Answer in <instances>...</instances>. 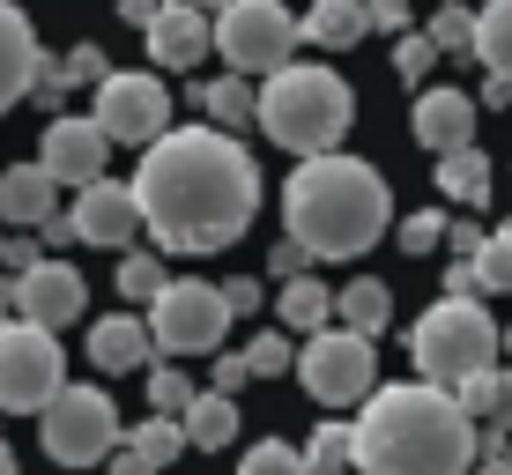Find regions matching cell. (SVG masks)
<instances>
[{
	"mask_svg": "<svg viewBox=\"0 0 512 475\" xmlns=\"http://www.w3.org/2000/svg\"><path fill=\"white\" fill-rule=\"evenodd\" d=\"M141 231L164 253H216L260 216V164L238 149V134L216 127H171L134 164Z\"/></svg>",
	"mask_w": 512,
	"mask_h": 475,
	"instance_id": "1",
	"label": "cell"
},
{
	"mask_svg": "<svg viewBox=\"0 0 512 475\" xmlns=\"http://www.w3.org/2000/svg\"><path fill=\"white\" fill-rule=\"evenodd\" d=\"M349 468L357 475H468L475 424L438 386H379L349 424Z\"/></svg>",
	"mask_w": 512,
	"mask_h": 475,
	"instance_id": "2",
	"label": "cell"
},
{
	"mask_svg": "<svg viewBox=\"0 0 512 475\" xmlns=\"http://www.w3.org/2000/svg\"><path fill=\"white\" fill-rule=\"evenodd\" d=\"M394 201H386V179L364 156H312V164L290 171L282 186V223L290 238L305 245L312 260H349V253H372Z\"/></svg>",
	"mask_w": 512,
	"mask_h": 475,
	"instance_id": "3",
	"label": "cell"
},
{
	"mask_svg": "<svg viewBox=\"0 0 512 475\" xmlns=\"http://www.w3.org/2000/svg\"><path fill=\"white\" fill-rule=\"evenodd\" d=\"M349 119H357V97H349V82L320 60H290L282 75L260 82V104H253V127L268 134L275 149H290L297 164L334 156L342 134H349Z\"/></svg>",
	"mask_w": 512,
	"mask_h": 475,
	"instance_id": "4",
	"label": "cell"
},
{
	"mask_svg": "<svg viewBox=\"0 0 512 475\" xmlns=\"http://www.w3.org/2000/svg\"><path fill=\"white\" fill-rule=\"evenodd\" d=\"M490 357H498V327H490L483 305L446 297V305H431L416 320V372H423V386H438V394H453L461 379L490 372Z\"/></svg>",
	"mask_w": 512,
	"mask_h": 475,
	"instance_id": "5",
	"label": "cell"
},
{
	"mask_svg": "<svg viewBox=\"0 0 512 475\" xmlns=\"http://www.w3.org/2000/svg\"><path fill=\"white\" fill-rule=\"evenodd\" d=\"M208 45H223V67H231L238 82H268L290 67L297 52V15L282 8V0H231V8L208 23Z\"/></svg>",
	"mask_w": 512,
	"mask_h": 475,
	"instance_id": "6",
	"label": "cell"
},
{
	"mask_svg": "<svg viewBox=\"0 0 512 475\" xmlns=\"http://www.w3.org/2000/svg\"><path fill=\"white\" fill-rule=\"evenodd\" d=\"M38 431H45V453L60 468H90V461L119 453V409L104 386H60L38 409Z\"/></svg>",
	"mask_w": 512,
	"mask_h": 475,
	"instance_id": "7",
	"label": "cell"
},
{
	"mask_svg": "<svg viewBox=\"0 0 512 475\" xmlns=\"http://www.w3.org/2000/svg\"><path fill=\"white\" fill-rule=\"evenodd\" d=\"M297 379H305L312 401L327 409H349V401H372L379 394V349L349 327H320L305 349H297Z\"/></svg>",
	"mask_w": 512,
	"mask_h": 475,
	"instance_id": "8",
	"label": "cell"
},
{
	"mask_svg": "<svg viewBox=\"0 0 512 475\" xmlns=\"http://www.w3.org/2000/svg\"><path fill=\"white\" fill-rule=\"evenodd\" d=\"M67 386V357L45 327L30 320H0V409L8 416H38L52 394Z\"/></svg>",
	"mask_w": 512,
	"mask_h": 475,
	"instance_id": "9",
	"label": "cell"
},
{
	"mask_svg": "<svg viewBox=\"0 0 512 475\" xmlns=\"http://www.w3.org/2000/svg\"><path fill=\"white\" fill-rule=\"evenodd\" d=\"M223 327H231V305H223L216 283H164V297L149 305V342L164 349V357H201V349L223 342Z\"/></svg>",
	"mask_w": 512,
	"mask_h": 475,
	"instance_id": "10",
	"label": "cell"
},
{
	"mask_svg": "<svg viewBox=\"0 0 512 475\" xmlns=\"http://www.w3.org/2000/svg\"><path fill=\"white\" fill-rule=\"evenodd\" d=\"M97 127H104V142H127V149H149L156 134H171V90H164V75H104L97 82Z\"/></svg>",
	"mask_w": 512,
	"mask_h": 475,
	"instance_id": "11",
	"label": "cell"
},
{
	"mask_svg": "<svg viewBox=\"0 0 512 475\" xmlns=\"http://www.w3.org/2000/svg\"><path fill=\"white\" fill-rule=\"evenodd\" d=\"M104 156H112V142H104L97 119H90V112H60V119L45 127L38 171H45L52 186H75V193H82V186L104 179Z\"/></svg>",
	"mask_w": 512,
	"mask_h": 475,
	"instance_id": "12",
	"label": "cell"
},
{
	"mask_svg": "<svg viewBox=\"0 0 512 475\" xmlns=\"http://www.w3.org/2000/svg\"><path fill=\"white\" fill-rule=\"evenodd\" d=\"M67 231H75V245H112V253H127V245L141 238L134 186H119V179L82 186V193H75V208H67Z\"/></svg>",
	"mask_w": 512,
	"mask_h": 475,
	"instance_id": "13",
	"label": "cell"
},
{
	"mask_svg": "<svg viewBox=\"0 0 512 475\" xmlns=\"http://www.w3.org/2000/svg\"><path fill=\"white\" fill-rule=\"evenodd\" d=\"M82 297H90V283H82L67 260H38V268L15 275V320L60 334L67 320H82Z\"/></svg>",
	"mask_w": 512,
	"mask_h": 475,
	"instance_id": "14",
	"label": "cell"
},
{
	"mask_svg": "<svg viewBox=\"0 0 512 475\" xmlns=\"http://www.w3.org/2000/svg\"><path fill=\"white\" fill-rule=\"evenodd\" d=\"M45 75V52H38V30L15 0H0V112H15Z\"/></svg>",
	"mask_w": 512,
	"mask_h": 475,
	"instance_id": "15",
	"label": "cell"
},
{
	"mask_svg": "<svg viewBox=\"0 0 512 475\" xmlns=\"http://www.w3.org/2000/svg\"><path fill=\"white\" fill-rule=\"evenodd\" d=\"M416 142L431 156L475 149V97L468 90H423L416 97Z\"/></svg>",
	"mask_w": 512,
	"mask_h": 475,
	"instance_id": "16",
	"label": "cell"
},
{
	"mask_svg": "<svg viewBox=\"0 0 512 475\" xmlns=\"http://www.w3.org/2000/svg\"><path fill=\"white\" fill-rule=\"evenodd\" d=\"M52 216H60V186H52L38 164L0 171V223H8V231H45Z\"/></svg>",
	"mask_w": 512,
	"mask_h": 475,
	"instance_id": "17",
	"label": "cell"
},
{
	"mask_svg": "<svg viewBox=\"0 0 512 475\" xmlns=\"http://www.w3.org/2000/svg\"><path fill=\"white\" fill-rule=\"evenodd\" d=\"M149 60H164V67H193L208 52V15L201 8H186V0H164V15H156L149 30Z\"/></svg>",
	"mask_w": 512,
	"mask_h": 475,
	"instance_id": "18",
	"label": "cell"
},
{
	"mask_svg": "<svg viewBox=\"0 0 512 475\" xmlns=\"http://www.w3.org/2000/svg\"><path fill=\"white\" fill-rule=\"evenodd\" d=\"M149 320H134V312H104L90 327V364L97 372H141L149 364Z\"/></svg>",
	"mask_w": 512,
	"mask_h": 475,
	"instance_id": "19",
	"label": "cell"
},
{
	"mask_svg": "<svg viewBox=\"0 0 512 475\" xmlns=\"http://www.w3.org/2000/svg\"><path fill=\"white\" fill-rule=\"evenodd\" d=\"M372 30V15H364V0H312V15L297 23V38H312L320 52H349Z\"/></svg>",
	"mask_w": 512,
	"mask_h": 475,
	"instance_id": "20",
	"label": "cell"
},
{
	"mask_svg": "<svg viewBox=\"0 0 512 475\" xmlns=\"http://www.w3.org/2000/svg\"><path fill=\"white\" fill-rule=\"evenodd\" d=\"M453 409L468 416V424H498L505 438H512V372H475V379H461L453 386Z\"/></svg>",
	"mask_w": 512,
	"mask_h": 475,
	"instance_id": "21",
	"label": "cell"
},
{
	"mask_svg": "<svg viewBox=\"0 0 512 475\" xmlns=\"http://www.w3.org/2000/svg\"><path fill=\"white\" fill-rule=\"evenodd\" d=\"M275 312H282V334H320V327H334V290L327 283H312V275H297V283H282V297H275Z\"/></svg>",
	"mask_w": 512,
	"mask_h": 475,
	"instance_id": "22",
	"label": "cell"
},
{
	"mask_svg": "<svg viewBox=\"0 0 512 475\" xmlns=\"http://www.w3.org/2000/svg\"><path fill=\"white\" fill-rule=\"evenodd\" d=\"M386 320H394V297H386V283H372V275H357V283L334 297V327L364 334V342H372V334H379Z\"/></svg>",
	"mask_w": 512,
	"mask_h": 475,
	"instance_id": "23",
	"label": "cell"
},
{
	"mask_svg": "<svg viewBox=\"0 0 512 475\" xmlns=\"http://www.w3.org/2000/svg\"><path fill=\"white\" fill-rule=\"evenodd\" d=\"M179 431H186V446L223 453V446L238 438V401H223V394H193V409L179 416Z\"/></svg>",
	"mask_w": 512,
	"mask_h": 475,
	"instance_id": "24",
	"label": "cell"
},
{
	"mask_svg": "<svg viewBox=\"0 0 512 475\" xmlns=\"http://www.w3.org/2000/svg\"><path fill=\"white\" fill-rule=\"evenodd\" d=\"M438 193H446V201H461V208H483V201H490V156H483V149L438 156Z\"/></svg>",
	"mask_w": 512,
	"mask_h": 475,
	"instance_id": "25",
	"label": "cell"
},
{
	"mask_svg": "<svg viewBox=\"0 0 512 475\" xmlns=\"http://www.w3.org/2000/svg\"><path fill=\"white\" fill-rule=\"evenodd\" d=\"M475 60L498 82H512V0H490V8L475 15Z\"/></svg>",
	"mask_w": 512,
	"mask_h": 475,
	"instance_id": "26",
	"label": "cell"
},
{
	"mask_svg": "<svg viewBox=\"0 0 512 475\" xmlns=\"http://www.w3.org/2000/svg\"><path fill=\"white\" fill-rule=\"evenodd\" d=\"M253 104H260V90H245L238 75H223V82H208V90H201V112L216 119V134L245 127V119H253Z\"/></svg>",
	"mask_w": 512,
	"mask_h": 475,
	"instance_id": "27",
	"label": "cell"
},
{
	"mask_svg": "<svg viewBox=\"0 0 512 475\" xmlns=\"http://www.w3.org/2000/svg\"><path fill=\"white\" fill-rule=\"evenodd\" d=\"M127 453H141V461H149L156 475H164V468H171V461H179V453H186V431L171 424V416H149V424H134Z\"/></svg>",
	"mask_w": 512,
	"mask_h": 475,
	"instance_id": "28",
	"label": "cell"
},
{
	"mask_svg": "<svg viewBox=\"0 0 512 475\" xmlns=\"http://www.w3.org/2000/svg\"><path fill=\"white\" fill-rule=\"evenodd\" d=\"M475 283L512 297V223H498V231H483V253H475Z\"/></svg>",
	"mask_w": 512,
	"mask_h": 475,
	"instance_id": "29",
	"label": "cell"
},
{
	"mask_svg": "<svg viewBox=\"0 0 512 475\" xmlns=\"http://www.w3.org/2000/svg\"><path fill=\"white\" fill-rule=\"evenodd\" d=\"M164 283H171V275H164L156 253H127V260H119V297H134V305H156Z\"/></svg>",
	"mask_w": 512,
	"mask_h": 475,
	"instance_id": "30",
	"label": "cell"
},
{
	"mask_svg": "<svg viewBox=\"0 0 512 475\" xmlns=\"http://www.w3.org/2000/svg\"><path fill=\"white\" fill-rule=\"evenodd\" d=\"M423 38H431V52H475V15L461 8V0H446V8L431 15Z\"/></svg>",
	"mask_w": 512,
	"mask_h": 475,
	"instance_id": "31",
	"label": "cell"
},
{
	"mask_svg": "<svg viewBox=\"0 0 512 475\" xmlns=\"http://www.w3.org/2000/svg\"><path fill=\"white\" fill-rule=\"evenodd\" d=\"M349 468V424H320L305 446V475H342Z\"/></svg>",
	"mask_w": 512,
	"mask_h": 475,
	"instance_id": "32",
	"label": "cell"
},
{
	"mask_svg": "<svg viewBox=\"0 0 512 475\" xmlns=\"http://www.w3.org/2000/svg\"><path fill=\"white\" fill-rule=\"evenodd\" d=\"M238 475H305V453L282 446V438H260V446H245Z\"/></svg>",
	"mask_w": 512,
	"mask_h": 475,
	"instance_id": "33",
	"label": "cell"
},
{
	"mask_svg": "<svg viewBox=\"0 0 512 475\" xmlns=\"http://www.w3.org/2000/svg\"><path fill=\"white\" fill-rule=\"evenodd\" d=\"M282 364H297L290 334H282V327H268V334H253V349H245V372H253V379H275Z\"/></svg>",
	"mask_w": 512,
	"mask_h": 475,
	"instance_id": "34",
	"label": "cell"
},
{
	"mask_svg": "<svg viewBox=\"0 0 512 475\" xmlns=\"http://www.w3.org/2000/svg\"><path fill=\"white\" fill-rule=\"evenodd\" d=\"M149 409L179 424V416L193 409V386H186V372H171V364H164V372H149Z\"/></svg>",
	"mask_w": 512,
	"mask_h": 475,
	"instance_id": "35",
	"label": "cell"
},
{
	"mask_svg": "<svg viewBox=\"0 0 512 475\" xmlns=\"http://www.w3.org/2000/svg\"><path fill=\"white\" fill-rule=\"evenodd\" d=\"M438 238H446V216H438V208H416V216H401V253H431Z\"/></svg>",
	"mask_w": 512,
	"mask_h": 475,
	"instance_id": "36",
	"label": "cell"
},
{
	"mask_svg": "<svg viewBox=\"0 0 512 475\" xmlns=\"http://www.w3.org/2000/svg\"><path fill=\"white\" fill-rule=\"evenodd\" d=\"M431 60H438L431 38H409V30L394 38V75H401V82H423V75H431Z\"/></svg>",
	"mask_w": 512,
	"mask_h": 475,
	"instance_id": "37",
	"label": "cell"
},
{
	"mask_svg": "<svg viewBox=\"0 0 512 475\" xmlns=\"http://www.w3.org/2000/svg\"><path fill=\"white\" fill-rule=\"evenodd\" d=\"M446 297H461V305H483V283H475V260H453V268H446Z\"/></svg>",
	"mask_w": 512,
	"mask_h": 475,
	"instance_id": "38",
	"label": "cell"
},
{
	"mask_svg": "<svg viewBox=\"0 0 512 475\" xmlns=\"http://www.w3.org/2000/svg\"><path fill=\"white\" fill-rule=\"evenodd\" d=\"M223 305H231V320L260 312V283H253V275H231V283H223Z\"/></svg>",
	"mask_w": 512,
	"mask_h": 475,
	"instance_id": "39",
	"label": "cell"
},
{
	"mask_svg": "<svg viewBox=\"0 0 512 475\" xmlns=\"http://www.w3.org/2000/svg\"><path fill=\"white\" fill-rule=\"evenodd\" d=\"M245 379H253V372H245V349H238V357H216V386H208V394L238 401V386H245Z\"/></svg>",
	"mask_w": 512,
	"mask_h": 475,
	"instance_id": "40",
	"label": "cell"
},
{
	"mask_svg": "<svg viewBox=\"0 0 512 475\" xmlns=\"http://www.w3.org/2000/svg\"><path fill=\"white\" fill-rule=\"evenodd\" d=\"M305 268H312V253H305L297 238H282V245H275V275H282V283H297Z\"/></svg>",
	"mask_w": 512,
	"mask_h": 475,
	"instance_id": "41",
	"label": "cell"
},
{
	"mask_svg": "<svg viewBox=\"0 0 512 475\" xmlns=\"http://www.w3.org/2000/svg\"><path fill=\"white\" fill-rule=\"evenodd\" d=\"M364 15H372V30H394V38H401V23H409V0H364Z\"/></svg>",
	"mask_w": 512,
	"mask_h": 475,
	"instance_id": "42",
	"label": "cell"
},
{
	"mask_svg": "<svg viewBox=\"0 0 512 475\" xmlns=\"http://www.w3.org/2000/svg\"><path fill=\"white\" fill-rule=\"evenodd\" d=\"M0 260H8V268L23 275V268H38L45 253H38V245H30V238H0Z\"/></svg>",
	"mask_w": 512,
	"mask_h": 475,
	"instance_id": "43",
	"label": "cell"
},
{
	"mask_svg": "<svg viewBox=\"0 0 512 475\" xmlns=\"http://www.w3.org/2000/svg\"><path fill=\"white\" fill-rule=\"evenodd\" d=\"M119 15H127V23H134V30H149V23H156V15H164V0H119Z\"/></svg>",
	"mask_w": 512,
	"mask_h": 475,
	"instance_id": "44",
	"label": "cell"
},
{
	"mask_svg": "<svg viewBox=\"0 0 512 475\" xmlns=\"http://www.w3.org/2000/svg\"><path fill=\"white\" fill-rule=\"evenodd\" d=\"M112 475H156V468L141 461V453H127V446H119V453H112Z\"/></svg>",
	"mask_w": 512,
	"mask_h": 475,
	"instance_id": "45",
	"label": "cell"
},
{
	"mask_svg": "<svg viewBox=\"0 0 512 475\" xmlns=\"http://www.w3.org/2000/svg\"><path fill=\"white\" fill-rule=\"evenodd\" d=\"M475 461H483V475H512V468H505V446H490V453H475Z\"/></svg>",
	"mask_w": 512,
	"mask_h": 475,
	"instance_id": "46",
	"label": "cell"
},
{
	"mask_svg": "<svg viewBox=\"0 0 512 475\" xmlns=\"http://www.w3.org/2000/svg\"><path fill=\"white\" fill-rule=\"evenodd\" d=\"M186 8H201V15H208V8H216V15H223V8H231V0H186Z\"/></svg>",
	"mask_w": 512,
	"mask_h": 475,
	"instance_id": "47",
	"label": "cell"
},
{
	"mask_svg": "<svg viewBox=\"0 0 512 475\" xmlns=\"http://www.w3.org/2000/svg\"><path fill=\"white\" fill-rule=\"evenodd\" d=\"M0 475H15V453H8V438H0Z\"/></svg>",
	"mask_w": 512,
	"mask_h": 475,
	"instance_id": "48",
	"label": "cell"
},
{
	"mask_svg": "<svg viewBox=\"0 0 512 475\" xmlns=\"http://www.w3.org/2000/svg\"><path fill=\"white\" fill-rule=\"evenodd\" d=\"M498 349H512V327H505V334H498Z\"/></svg>",
	"mask_w": 512,
	"mask_h": 475,
	"instance_id": "49",
	"label": "cell"
},
{
	"mask_svg": "<svg viewBox=\"0 0 512 475\" xmlns=\"http://www.w3.org/2000/svg\"><path fill=\"white\" fill-rule=\"evenodd\" d=\"M505 468H512V438H505Z\"/></svg>",
	"mask_w": 512,
	"mask_h": 475,
	"instance_id": "50",
	"label": "cell"
}]
</instances>
